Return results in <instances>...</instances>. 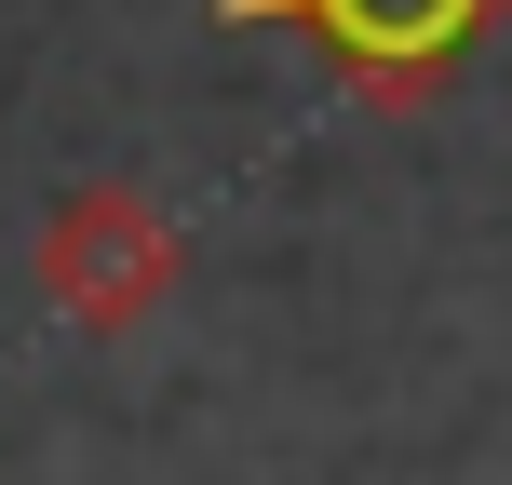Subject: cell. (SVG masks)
I'll return each mask as SVG.
<instances>
[{"instance_id": "2", "label": "cell", "mask_w": 512, "mask_h": 485, "mask_svg": "<svg viewBox=\"0 0 512 485\" xmlns=\"http://www.w3.org/2000/svg\"><path fill=\"white\" fill-rule=\"evenodd\" d=\"M230 27H310L364 95H432L512 0H216Z\"/></svg>"}, {"instance_id": "1", "label": "cell", "mask_w": 512, "mask_h": 485, "mask_svg": "<svg viewBox=\"0 0 512 485\" xmlns=\"http://www.w3.org/2000/svg\"><path fill=\"white\" fill-rule=\"evenodd\" d=\"M162 283H176V216H162L149 189L95 176V189L54 203V230H41V310H54V324L122 337V324L162 310Z\"/></svg>"}]
</instances>
